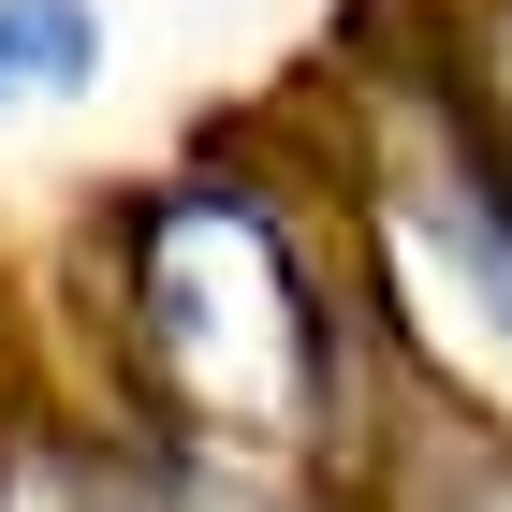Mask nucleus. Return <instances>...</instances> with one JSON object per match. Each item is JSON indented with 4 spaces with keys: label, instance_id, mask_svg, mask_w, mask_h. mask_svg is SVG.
<instances>
[{
    "label": "nucleus",
    "instance_id": "39448f33",
    "mask_svg": "<svg viewBox=\"0 0 512 512\" xmlns=\"http://www.w3.org/2000/svg\"><path fill=\"white\" fill-rule=\"evenodd\" d=\"M469 88H483V118H498V147H512V0L469 15Z\"/></svg>",
    "mask_w": 512,
    "mask_h": 512
},
{
    "label": "nucleus",
    "instance_id": "20e7f679",
    "mask_svg": "<svg viewBox=\"0 0 512 512\" xmlns=\"http://www.w3.org/2000/svg\"><path fill=\"white\" fill-rule=\"evenodd\" d=\"M88 74H103L88 0H0V103H74Z\"/></svg>",
    "mask_w": 512,
    "mask_h": 512
},
{
    "label": "nucleus",
    "instance_id": "7ed1b4c3",
    "mask_svg": "<svg viewBox=\"0 0 512 512\" xmlns=\"http://www.w3.org/2000/svg\"><path fill=\"white\" fill-rule=\"evenodd\" d=\"M410 395H425V439H439V469H410V512H512V425L439 395L425 366H410Z\"/></svg>",
    "mask_w": 512,
    "mask_h": 512
},
{
    "label": "nucleus",
    "instance_id": "f257e3e1",
    "mask_svg": "<svg viewBox=\"0 0 512 512\" xmlns=\"http://www.w3.org/2000/svg\"><path fill=\"white\" fill-rule=\"evenodd\" d=\"M132 352L205 454H308L337 425V322L308 235L249 176H176L132 220Z\"/></svg>",
    "mask_w": 512,
    "mask_h": 512
},
{
    "label": "nucleus",
    "instance_id": "423d86ee",
    "mask_svg": "<svg viewBox=\"0 0 512 512\" xmlns=\"http://www.w3.org/2000/svg\"><path fill=\"white\" fill-rule=\"evenodd\" d=\"M59 512H118V498H88V483H59Z\"/></svg>",
    "mask_w": 512,
    "mask_h": 512
},
{
    "label": "nucleus",
    "instance_id": "f03ea898",
    "mask_svg": "<svg viewBox=\"0 0 512 512\" xmlns=\"http://www.w3.org/2000/svg\"><path fill=\"white\" fill-rule=\"evenodd\" d=\"M366 235L410 308V366L512 425V147L469 74L366 118Z\"/></svg>",
    "mask_w": 512,
    "mask_h": 512
}]
</instances>
